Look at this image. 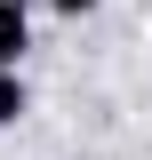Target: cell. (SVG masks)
I'll return each instance as SVG.
<instances>
[{"instance_id": "obj_1", "label": "cell", "mask_w": 152, "mask_h": 160, "mask_svg": "<svg viewBox=\"0 0 152 160\" xmlns=\"http://www.w3.org/2000/svg\"><path fill=\"white\" fill-rule=\"evenodd\" d=\"M32 48V0H0V72H16Z\"/></svg>"}, {"instance_id": "obj_2", "label": "cell", "mask_w": 152, "mask_h": 160, "mask_svg": "<svg viewBox=\"0 0 152 160\" xmlns=\"http://www.w3.org/2000/svg\"><path fill=\"white\" fill-rule=\"evenodd\" d=\"M24 112H32V88H24V72H0V128H16Z\"/></svg>"}, {"instance_id": "obj_3", "label": "cell", "mask_w": 152, "mask_h": 160, "mask_svg": "<svg viewBox=\"0 0 152 160\" xmlns=\"http://www.w3.org/2000/svg\"><path fill=\"white\" fill-rule=\"evenodd\" d=\"M40 8H56V16H88V8H104V0H40Z\"/></svg>"}]
</instances>
